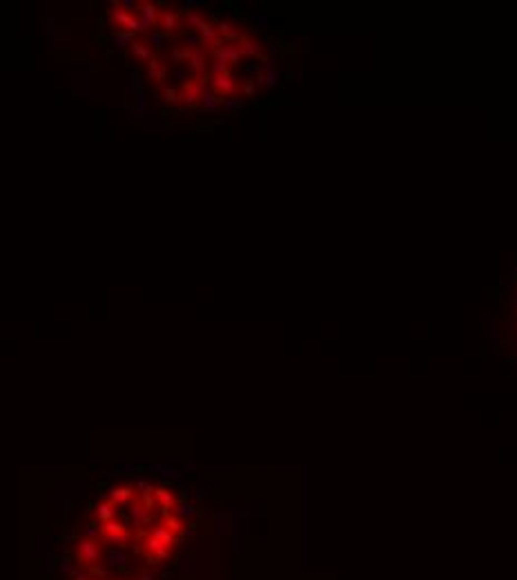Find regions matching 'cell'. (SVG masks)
Returning a JSON list of instances; mask_svg holds the SVG:
<instances>
[{"label": "cell", "mask_w": 517, "mask_h": 580, "mask_svg": "<svg viewBox=\"0 0 517 580\" xmlns=\"http://www.w3.org/2000/svg\"><path fill=\"white\" fill-rule=\"evenodd\" d=\"M74 556H76V562L85 569L98 565L103 560V547L101 540H92V538H81L74 547Z\"/></svg>", "instance_id": "1"}, {"label": "cell", "mask_w": 517, "mask_h": 580, "mask_svg": "<svg viewBox=\"0 0 517 580\" xmlns=\"http://www.w3.org/2000/svg\"><path fill=\"white\" fill-rule=\"evenodd\" d=\"M127 522H130L132 527L143 531V529L150 527L152 522H154V513H152L150 507H145V504L140 502L138 498H134L127 504Z\"/></svg>", "instance_id": "2"}, {"label": "cell", "mask_w": 517, "mask_h": 580, "mask_svg": "<svg viewBox=\"0 0 517 580\" xmlns=\"http://www.w3.org/2000/svg\"><path fill=\"white\" fill-rule=\"evenodd\" d=\"M169 551H172V545L165 540H161V538L152 536L150 531L145 533V549H143V553L147 556V560L150 562H161L165 560V558L169 556Z\"/></svg>", "instance_id": "3"}, {"label": "cell", "mask_w": 517, "mask_h": 580, "mask_svg": "<svg viewBox=\"0 0 517 580\" xmlns=\"http://www.w3.org/2000/svg\"><path fill=\"white\" fill-rule=\"evenodd\" d=\"M107 495H109V502L118 509V507H127V504L136 498V491H134V487H130V484H123V487L109 489Z\"/></svg>", "instance_id": "4"}, {"label": "cell", "mask_w": 517, "mask_h": 580, "mask_svg": "<svg viewBox=\"0 0 517 580\" xmlns=\"http://www.w3.org/2000/svg\"><path fill=\"white\" fill-rule=\"evenodd\" d=\"M154 495H156V504H159V509H161L163 516H167V513L174 511V507H176L174 491H169L167 487H156Z\"/></svg>", "instance_id": "5"}, {"label": "cell", "mask_w": 517, "mask_h": 580, "mask_svg": "<svg viewBox=\"0 0 517 580\" xmlns=\"http://www.w3.org/2000/svg\"><path fill=\"white\" fill-rule=\"evenodd\" d=\"M136 18H138L140 31H150L156 25V5H152V2L138 5V16H136Z\"/></svg>", "instance_id": "6"}, {"label": "cell", "mask_w": 517, "mask_h": 580, "mask_svg": "<svg viewBox=\"0 0 517 580\" xmlns=\"http://www.w3.org/2000/svg\"><path fill=\"white\" fill-rule=\"evenodd\" d=\"M203 92H205V89H203L201 85H198V83H185V87H183V92H181V96H183L185 105H188V107H194L198 101H201Z\"/></svg>", "instance_id": "7"}, {"label": "cell", "mask_w": 517, "mask_h": 580, "mask_svg": "<svg viewBox=\"0 0 517 580\" xmlns=\"http://www.w3.org/2000/svg\"><path fill=\"white\" fill-rule=\"evenodd\" d=\"M103 558H105V567H111V569H121V567L127 565V553L121 549V547L105 551Z\"/></svg>", "instance_id": "8"}, {"label": "cell", "mask_w": 517, "mask_h": 580, "mask_svg": "<svg viewBox=\"0 0 517 580\" xmlns=\"http://www.w3.org/2000/svg\"><path fill=\"white\" fill-rule=\"evenodd\" d=\"M214 87H217L221 94H227V96H232V94L239 92V83L234 81L230 74H223V76H214Z\"/></svg>", "instance_id": "9"}, {"label": "cell", "mask_w": 517, "mask_h": 580, "mask_svg": "<svg viewBox=\"0 0 517 580\" xmlns=\"http://www.w3.org/2000/svg\"><path fill=\"white\" fill-rule=\"evenodd\" d=\"M118 513H116V507L107 500V502H101V504H96L94 507V520H98L101 524H105V522H109V520H114Z\"/></svg>", "instance_id": "10"}, {"label": "cell", "mask_w": 517, "mask_h": 580, "mask_svg": "<svg viewBox=\"0 0 517 580\" xmlns=\"http://www.w3.org/2000/svg\"><path fill=\"white\" fill-rule=\"evenodd\" d=\"M217 31L223 36V38H227V40H234V38H239V36H241V29H239L237 23H232V20H223V23H218Z\"/></svg>", "instance_id": "11"}, {"label": "cell", "mask_w": 517, "mask_h": 580, "mask_svg": "<svg viewBox=\"0 0 517 580\" xmlns=\"http://www.w3.org/2000/svg\"><path fill=\"white\" fill-rule=\"evenodd\" d=\"M161 27H163V31H176V27H179V16L172 9H163L161 11Z\"/></svg>", "instance_id": "12"}, {"label": "cell", "mask_w": 517, "mask_h": 580, "mask_svg": "<svg viewBox=\"0 0 517 580\" xmlns=\"http://www.w3.org/2000/svg\"><path fill=\"white\" fill-rule=\"evenodd\" d=\"M165 65H163V60H159V58H152L150 60V81H154L156 85L159 83H163L165 81Z\"/></svg>", "instance_id": "13"}, {"label": "cell", "mask_w": 517, "mask_h": 580, "mask_svg": "<svg viewBox=\"0 0 517 580\" xmlns=\"http://www.w3.org/2000/svg\"><path fill=\"white\" fill-rule=\"evenodd\" d=\"M132 18L134 16L130 14V11H125L123 7H116V9H111V20L118 25V27H130V23H132Z\"/></svg>", "instance_id": "14"}, {"label": "cell", "mask_w": 517, "mask_h": 580, "mask_svg": "<svg viewBox=\"0 0 517 580\" xmlns=\"http://www.w3.org/2000/svg\"><path fill=\"white\" fill-rule=\"evenodd\" d=\"M101 533H103V524L98 520H92L82 527V538H92V540H101Z\"/></svg>", "instance_id": "15"}, {"label": "cell", "mask_w": 517, "mask_h": 580, "mask_svg": "<svg viewBox=\"0 0 517 580\" xmlns=\"http://www.w3.org/2000/svg\"><path fill=\"white\" fill-rule=\"evenodd\" d=\"M239 54H250V56H254V58H261L263 56L261 45L254 43V40H243L241 47H239Z\"/></svg>", "instance_id": "16"}, {"label": "cell", "mask_w": 517, "mask_h": 580, "mask_svg": "<svg viewBox=\"0 0 517 580\" xmlns=\"http://www.w3.org/2000/svg\"><path fill=\"white\" fill-rule=\"evenodd\" d=\"M188 63H190V67H192V72H203L205 69V54L198 52V49H194Z\"/></svg>", "instance_id": "17"}, {"label": "cell", "mask_w": 517, "mask_h": 580, "mask_svg": "<svg viewBox=\"0 0 517 580\" xmlns=\"http://www.w3.org/2000/svg\"><path fill=\"white\" fill-rule=\"evenodd\" d=\"M130 49H132V54H134V56L140 58V60H150V56H152L150 47H147V45H143V43H138V40H134V43L130 45Z\"/></svg>", "instance_id": "18"}, {"label": "cell", "mask_w": 517, "mask_h": 580, "mask_svg": "<svg viewBox=\"0 0 517 580\" xmlns=\"http://www.w3.org/2000/svg\"><path fill=\"white\" fill-rule=\"evenodd\" d=\"M174 516H179L181 520H190V518L194 516V507L192 504H188V502H176V507H174Z\"/></svg>", "instance_id": "19"}, {"label": "cell", "mask_w": 517, "mask_h": 580, "mask_svg": "<svg viewBox=\"0 0 517 580\" xmlns=\"http://www.w3.org/2000/svg\"><path fill=\"white\" fill-rule=\"evenodd\" d=\"M111 38H114V43H118V47H121V49L127 47V43H130V45L134 43V34H132V31H114V36H111Z\"/></svg>", "instance_id": "20"}, {"label": "cell", "mask_w": 517, "mask_h": 580, "mask_svg": "<svg viewBox=\"0 0 517 580\" xmlns=\"http://www.w3.org/2000/svg\"><path fill=\"white\" fill-rule=\"evenodd\" d=\"M201 101H203V107H205V110H217V107H218V98H217V94L208 92V89L203 92Z\"/></svg>", "instance_id": "21"}, {"label": "cell", "mask_w": 517, "mask_h": 580, "mask_svg": "<svg viewBox=\"0 0 517 580\" xmlns=\"http://www.w3.org/2000/svg\"><path fill=\"white\" fill-rule=\"evenodd\" d=\"M212 72H214V76H223V74H227V72H230V65H227L225 60H221V58H214V63H212Z\"/></svg>", "instance_id": "22"}, {"label": "cell", "mask_w": 517, "mask_h": 580, "mask_svg": "<svg viewBox=\"0 0 517 580\" xmlns=\"http://www.w3.org/2000/svg\"><path fill=\"white\" fill-rule=\"evenodd\" d=\"M165 101H167L169 105H176V103L183 101V96H181L179 89H174V87H167V89H165Z\"/></svg>", "instance_id": "23"}, {"label": "cell", "mask_w": 517, "mask_h": 580, "mask_svg": "<svg viewBox=\"0 0 517 580\" xmlns=\"http://www.w3.org/2000/svg\"><path fill=\"white\" fill-rule=\"evenodd\" d=\"M60 569H63L65 574H69V576H76V571L81 569V565H78V562H74V560H67V558H63V560H60Z\"/></svg>", "instance_id": "24"}, {"label": "cell", "mask_w": 517, "mask_h": 580, "mask_svg": "<svg viewBox=\"0 0 517 580\" xmlns=\"http://www.w3.org/2000/svg\"><path fill=\"white\" fill-rule=\"evenodd\" d=\"M89 576L92 578H96V580H105L107 578V567L105 565H94V567H89Z\"/></svg>", "instance_id": "25"}, {"label": "cell", "mask_w": 517, "mask_h": 580, "mask_svg": "<svg viewBox=\"0 0 517 580\" xmlns=\"http://www.w3.org/2000/svg\"><path fill=\"white\" fill-rule=\"evenodd\" d=\"M165 40H167V36H165L163 31H152V34H150V45H152V47H156V49L163 47Z\"/></svg>", "instance_id": "26"}, {"label": "cell", "mask_w": 517, "mask_h": 580, "mask_svg": "<svg viewBox=\"0 0 517 580\" xmlns=\"http://www.w3.org/2000/svg\"><path fill=\"white\" fill-rule=\"evenodd\" d=\"M188 23H190V27H192V29H201L203 20H201V16H198L194 9H190L188 11Z\"/></svg>", "instance_id": "27"}, {"label": "cell", "mask_w": 517, "mask_h": 580, "mask_svg": "<svg viewBox=\"0 0 517 580\" xmlns=\"http://www.w3.org/2000/svg\"><path fill=\"white\" fill-rule=\"evenodd\" d=\"M136 107H138V112H145L147 110V98H145V94L143 92H136Z\"/></svg>", "instance_id": "28"}, {"label": "cell", "mask_w": 517, "mask_h": 580, "mask_svg": "<svg viewBox=\"0 0 517 580\" xmlns=\"http://www.w3.org/2000/svg\"><path fill=\"white\" fill-rule=\"evenodd\" d=\"M263 81H266V85H268V87L274 85V83H276V74H274V69H268L266 76L261 74V83H263Z\"/></svg>", "instance_id": "29"}, {"label": "cell", "mask_w": 517, "mask_h": 580, "mask_svg": "<svg viewBox=\"0 0 517 580\" xmlns=\"http://www.w3.org/2000/svg\"><path fill=\"white\" fill-rule=\"evenodd\" d=\"M74 580H96V578H92V576H89V571L85 569V567H81V569L76 571V576H74Z\"/></svg>", "instance_id": "30"}, {"label": "cell", "mask_w": 517, "mask_h": 580, "mask_svg": "<svg viewBox=\"0 0 517 580\" xmlns=\"http://www.w3.org/2000/svg\"><path fill=\"white\" fill-rule=\"evenodd\" d=\"M136 580H156V576L152 571H143V574L136 576Z\"/></svg>", "instance_id": "31"}, {"label": "cell", "mask_w": 517, "mask_h": 580, "mask_svg": "<svg viewBox=\"0 0 517 580\" xmlns=\"http://www.w3.org/2000/svg\"><path fill=\"white\" fill-rule=\"evenodd\" d=\"M243 92H245V94H254V85H252V83H245V85H243Z\"/></svg>", "instance_id": "32"}, {"label": "cell", "mask_w": 517, "mask_h": 580, "mask_svg": "<svg viewBox=\"0 0 517 580\" xmlns=\"http://www.w3.org/2000/svg\"><path fill=\"white\" fill-rule=\"evenodd\" d=\"M225 105H227V107H232V110H234V107H241L243 103H241V101H227Z\"/></svg>", "instance_id": "33"}]
</instances>
